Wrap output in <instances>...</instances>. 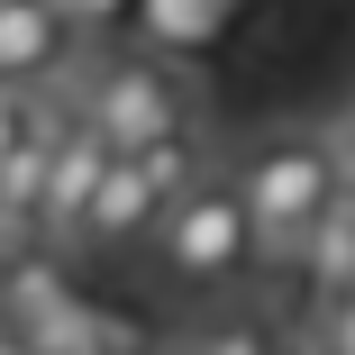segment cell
<instances>
[{
	"label": "cell",
	"instance_id": "6da1fadb",
	"mask_svg": "<svg viewBox=\"0 0 355 355\" xmlns=\"http://www.w3.org/2000/svg\"><path fill=\"white\" fill-rule=\"evenodd\" d=\"M328 191H337V155H328L319 128H282L237 164V200L255 219V246H273V255L301 246V228L328 209Z\"/></svg>",
	"mask_w": 355,
	"mask_h": 355
},
{
	"label": "cell",
	"instance_id": "7a4b0ae2",
	"mask_svg": "<svg viewBox=\"0 0 355 355\" xmlns=\"http://www.w3.org/2000/svg\"><path fill=\"white\" fill-rule=\"evenodd\" d=\"M110 146L128 155V146H146V137H164V128H191V110H182V83L164 73V55H137V46H110L92 73H83V101H73Z\"/></svg>",
	"mask_w": 355,
	"mask_h": 355
},
{
	"label": "cell",
	"instance_id": "3957f363",
	"mask_svg": "<svg viewBox=\"0 0 355 355\" xmlns=\"http://www.w3.org/2000/svg\"><path fill=\"white\" fill-rule=\"evenodd\" d=\"M155 219H164V264H173V282H237L246 255H255V219H246L237 182H209V173H200L182 200L155 209Z\"/></svg>",
	"mask_w": 355,
	"mask_h": 355
},
{
	"label": "cell",
	"instance_id": "277c9868",
	"mask_svg": "<svg viewBox=\"0 0 355 355\" xmlns=\"http://www.w3.org/2000/svg\"><path fill=\"white\" fill-rule=\"evenodd\" d=\"M73 55H83V19L64 0H0V83L46 92L73 73Z\"/></svg>",
	"mask_w": 355,
	"mask_h": 355
},
{
	"label": "cell",
	"instance_id": "5b68a950",
	"mask_svg": "<svg viewBox=\"0 0 355 355\" xmlns=\"http://www.w3.org/2000/svg\"><path fill=\"white\" fill-rule=\"evenodd\" d=\"M119 146L73 110L55 128V146H46V182H37V228H55V237H73V219H83V200H92V182H101V164H110Z\"/></svg>",
	"mask_w": 355,
	"mask_h": 355
},
{
	"label": "cell",
	"instance_id": "8992f818",
	"mask_svg": "<svg viewBox=\"0 0 355 355\" xmlns=\"http://www.w3.org/2000/svg\"><path fill=\"white\" fill-rule=\"evenodd\" d=\"M155 182L137 173V155H110L101 164V182H92V200H83V219H73V237H92V246H128V237H146L155 228Z\"/></svg>",
	"mask_w": 355,
	"mask_h": 355
},
{
	"label": "cell",
	"instance_id": "52a82bcc",
	"mask_svg": "<svg viewBox=\"0 0 355 355\" xmlns=\"http://www.w3.org/2000/svg\"><path fill=\"white\" fill-rule=\"evenodd\" d=\"M292 255H310V273L328 282V292H337V282H355V191H328V209L301 228Z\"/></svg>",
	"mask_w": 355,
	"mask_h": 355
},
{
	"label": "cell",
	"instance_id": "ba28073f",
	"mask_svg": "<svg viewBox=\"0 0 355 355\" xmlns=\"http://www.w3.org/2000/svg\"><path fill=\"white\" fill-rule=\"evenodd\" d=\"M128 155H137V173L155 182V200H182L200 182V137L191 128H164V137H146V146H128Z\"/></svg>",
	"mask_w": 355,
	"mask_h": 355
},
{
	"label": "cell",
	"instance_id": "9c48e42d",
	"mask_svg": "<svg viewBox=\"0 0 355 355\" xmlns=\"http://www.w3.org/2000/svg\"><path fill=\"white\" fill-rule=\"evenodd\" d=\"M46 119V92H19V83H0V164L19 155V137Z\"/></svg>",
	"mask_w": 355,
	"mask_h": 355
},
{
	"label": "cell",
	"instance_id": "30bf717a",
	"mask_svg": "<svg viewBox=\"0 0 355 355\" xmlns=\"http://www.w3.org/2000/svg\"><path fill=\"white\" fill-rule=\"evenodd\" d=\"M200 355H282V346H273L264 328H246V319H228V328H209V337H200Z\"/></svg>",
	"mask_w": 355,
	"mask_h": 355
},
{
	"label": "cell",
	"instance_id": "8fae6325",
	"mask_svg": "<svg viewBox=\"0 0 355 355\" xmlns=\"http://www.w3.org/2000/svg\"><path fill=\"white\" fill-rule=\"evenodd\" d=\"M337 128H355V101H346V110H337Z\"/></svg>",
	"mask_w": 355,
	"mask_h": 355
}]
</instances>
